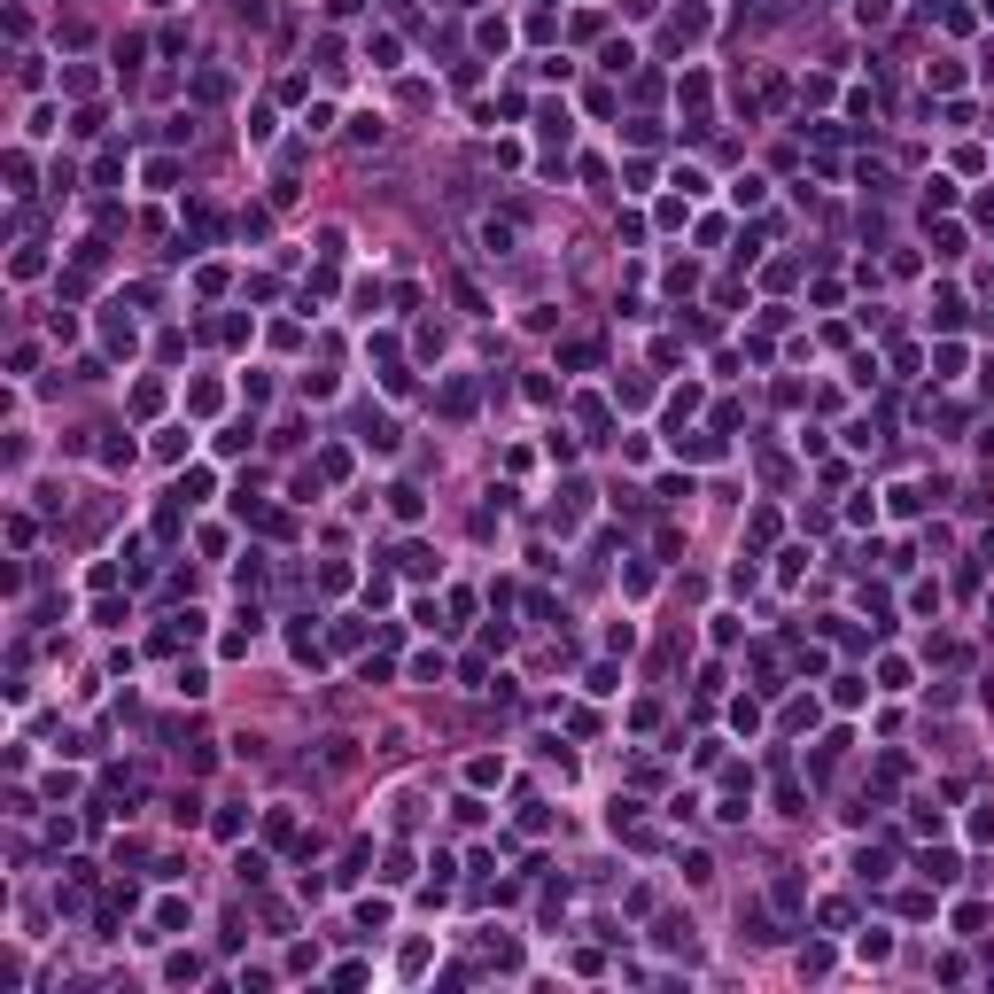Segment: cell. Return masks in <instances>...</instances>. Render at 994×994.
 Masks as SVG:
<instances>
[{"instance_id": "obj_1", "label": "cell", "mask_w": 994, "mask_h": 994, "mask_svg": "<svg viewBox=\"0 0 994 994\" xmlns=\"http://www.w3.org/2000/svg\"><path fill=\"white\" fill-rule=\"evenodd\" d=\"M288 653H295V661H303V668H319V661H327V645H319L311 614H295V622H288Z\"/></svg>"}, {"instance_id": "obj_2", "label": "cell", "mask_w": 994, "mask_h": 994, "mask_svg": "<svg viewBox=\"0 0 994 994\" xmlns=\"http://www.w3.org/2000/svg\"><path fill=\"white\" fill-rule=\"evenodd\" d=\"M358 443H366V451H381V459H389V451L404 443V435H396V420H381V412H366V420H358Z\"/></svg>"}, {"instance_id": "obj_3", "label": "cell", "mask_w": 994, "mask_h": 994, "mask_svg": "<svg viewBox=\"0 0 994 994\" xmlns=\"http://www.w3.org/2000/svg\"><path fill=\"white\" fill-rule=\"evenodd\" d=\"M668 443H676V459H722V451H730V435H715V428H707V435H668Z\"/></svg>"}, {"instance_id": "obj_4", "label": "cell", "mask_w": 994, "mask_h": 994, "mask_svg": "<svg viewBox=\"0 0 994 994\" xmlns=\"http://www.w3.org/2000/svg\"><path fill=\"white\" fill-rule=\"evenodd\" d=\"M474 47H482V55H506V47H513V23H506V16H482V23H474Z\"/></svg>"}, {"instance_id": "obj_5", "label": "cell", "mask_w": 994, "mask_h": 994, "mask_svg": "<svg viewBox=\"0 0 994 994\" xmlns=\"http://www.w3.org/2000/svg\"><path fill=\"white\" fill-rule=\"evenodd\" d=\"M366 62H373V70H396V62H404V40H396V32H373V40H366Z\"/></svg>"}, {"instance_id": "obj_6", "label": "cell", "mask_w": 994, "mask_h": 994, "mask_svg": "<svg viewBox=\"0 0 994 994\" xmlns=\"http://www.w3.org/2000/svg\"><path fill=\"white\" fill-rule=\"evenodd\" d=\"M739 924H746V940H761V948H769V940H785L777 924H769V909H761V901H739Z\"/></svg>"}, {"instance_id": "obj_7", "label": "cell", "mask_w": 994, "mask_h": 994, "mask_svg": "<svg viewBox=\"0 0 994 994\" xmlns=\"http://www.w3.org/2000/svg\"><path fill=\"white\" fill-rule=\"evenodd\" d=\"M916 870L933 878V886H955V878H963V862H955V855H933V847H924V855H916Z\"/></svg>"}, {"instance_id": "obj_8", "label": "cell", "mask_w": 994, "mask_h": 994, "mask_svg": "<svg viewBox=\"0 0 994 994\" xmlns=\"http://www.w3.org/2000/svg\"><path fill=\"white\" fill-rule=\"evenodd\" d=\"M101 342H109V350H133V342H140V327H133L125 311H109V319H101Z\"/></svg>"}, {"instance_id": "obj_9", "label": "cell", "mask_w": 994, "mask_h": 994, "mask_svg": "<svg viewBox=\"0 0 994 994\" xmlns=\"http://www.w3.org/2000/svg\"><path fill=\"white\" fill-rule=\"evenodd\" d=\"M389 513H396V521H420V513H428V497H420L412 482H396V489H389Z\"/></svg>"}, {"instance_id": "obj_10", "label": "cell", "mask_w": 994, "mask_h": 994, "mask_svg": "<svg viewBox=\"0 0 994 994\" xmlns=\"http://www.w3.org/2000/svg\"><path fill=\"white\" fill-rule=\"evenodd\" d=\"M536 133H544L552 148H567V109H560V101H544V109H536Z\"/></svg>"}, {"instance_id": "obj_11", "label": "cell", "mask_w": 994, "mask_h": 994, "mask_svg": "<svg viewBox=\"0 0 994 994\" xmlns=\"http://www.w3.org/2000/svg\"><path fill=\"white\" fill-rule=\"evenodd\" d=\"M933 327H940V334H955V327H963V295H955V288H940V303H933Z\"/></svg>"}, {"instance_id": "obj_12", "label": "cell", "mask_w": 994, "mask_h": 994, "mask_svg": "<svg viewBox=\"0 0 994 994\" xmlns=\"http://www.w3.org/2000/svg\"><path fill=\"white\" fill-rule=\"evenodd\" d=\"M777 816H808V785L800 777H777Z\"/></svg>"}, {"instance_id": "obj_13", "label": "cell", "mask_w": 994, "mask_h": 994, "mask_svg": "<svg viewBox=\"0 0 994 994\" xmlns=\"http://www.w3.org/2000/svg\"><path fill=\"white\" fill-rule=\"evenodd\" d=\"M226 94H234V79H226L218 62H210V70H195V101H226Z\"/></svg>"}, {"instance_id": "obj_14", "label": "cell", "mask_w": 994, "mask_h": 994, "mask_svg": "<svg viewBox=\"0 0 994 994\" xmlns=\"http://www.w3.org/2000/svg\"><path fill=\"white\" fill-rule=\"evenodd\" d=\"M855 23L862 32H886V23H894V0H855Z\"/></svg>"}, {"instance_id": "obj_15", "label": "cell", "mask_w": 994, "mask_h": 994, "mask_svg": "<svg viewBox=\"0 0 994 994\" xmlns=\"http://www.w3.org/2000/svg\"><path fill=\"white\" fill-rule=\"evenodd\" d=\"M8 273H16V280H40V273H47V249H40V241H23V249H16V265H8Z\"/></svg>"}, {"instance_id": "obj_16", "label": "cell", "mask_w": 994, "mask_h": 994, "mask_svg": "<svg viewBox=\"0 0 994 994\" xmlns=\"http://www.w3.org/2000/svg\"><path fill=\"white\" fill-rule=\"evenodd\" d=\"M482 249H489V256L513 249V218H482Z\"/></svg>"}, {"instance_id": "obj_17", "label": "cell", "mask_w": 994, "mask_h": 994, "mask_svg": "<svg viewBox=\"0 0 994 994\" xmlns=\"http://www.w3.org/2000/svg\"><path fill=\"white\" fill-rule=\"evenodd\" d=\"M653 940H661V948H683V955H692V916H661V933H653Z\"/></svg>"}, {"instance_id": "obj_18", "label": "cell", "mask_w": 994, "mask_h": 994, "mask_svg": "<svg viewBox=\"0 0 994 994\" xmlns=\"http://www.w3.org/2000/svg\"><path fill=\"white\" fill-rule=\"evenodd\" d=\"M560 366H567V373H590V366H599V342H590V334H583V342H567Z\"/></svg>"}, {"instance_id": "obj_19", "label": "cell", "mask_w": 994, "mask_h": 994, "mask_svg": "<svg viewBox=\"0 0 994 994\" xmlns=\"http://www.w3.org/2000/svg\"><path fill=\"white\" fill-rule=\"evenodd\" d=\"M187 916H195V909H187V901H156V933H187Z\"/></svg>"}, {"instance_id": "obj_20", "label": "cell", "mask_w": 994, "mask_h": 994, "mask_svg": "<svg viewBox=\"0 0 994 994\" xmlns=\"http://www.w3.org/2000/svg\"><path fill=\"white\" fill-rule=\"evenodd\" d=\"M443 412H451V420H467V412H474V381H443Z\"/></svg>"}, {"instance_id": "obj_21", "label": "cell", "mask_w": 994, "mask_h": 994, "mask_svg": "<svg viewBox=\"0 0 994 994\" xmlns=\"http://www.w3.org/2000/svg\"><path fill=\"white\" fill-rule=\"evenodd\" d=\"M396 567H404V575H435V552L428 544H396Z\"/></svg>"}, {"instance_id": "obj_22", "label": "cell", "mask_w": 994, "mask_h": 994, "mask_svg": "<svg viewBox=\"0 0 994 994\" xmlns=\"http://www.w3.org/2000/svg\"><path fill=\"white\" fill-rule=\"evenodd\" d=\"M855 955H862V963H886V955H894V933H878V924H870V933L855 940Z\"/></svg>"}, {"instance_id": "obj_23", "label": "cell", "mask_w": 994, "mask_h": 994, "mask_svg": "<svg viewBox=\"0 0 994 994\" xmlns=\"http://www.w3.org/2000/svg\"><path fill=\"white\" fill-rule=\"evenodd\" d=\"M319 474H327V482H350V451L327 443V451H319Z\"/></svg>"}, {"instance_id": "obj_24", "label": "cell", "mask_w": 994, "mask_h": 994, "mask_svg": "<svg viewBox=\"0 0 994 994\" xmlns=\"http://www.w3.org/2000/svg\"><path fill=\"white\" fill-rule=\"evenodd\" d=\"M172 497H187V506H202V497H210V467H195V474H179V489H172Z\"/></svg>"}, {"instance_id": "obj_25", "label": "cell", "mask_w": 994, "mask_h": 994, "mask_svg": "<svg viewBox=\"0 0 994 994\" xmlns=\"http://www.w3.org/2000/svg\"><path fill=\"white\" fill-rule=\"evenodd\" d=\"M163 979H172V987H195V979H202V955H172V963H163Z\"/></svg>"}, {"instance_id": "obj_26", "label": "cell", "mask_w": 994, "mask_h": 994, "mask_svg": "<svg viewBox=\"0 0 994 994\" xmlns=\"http://www.w3.org/2000/svg\"><path fill=\"white\" fill-rule=\"evenodd\" d=\"M412 676H420V683H443L451 661H443V653H412Z\"/></svg>"}, {"instance_id": "obj_27", "label": "cell", "mask_w": 994, "mask_h": 994, "mask_svg": "<svg viewBox=\"0 0 994 994\" xmlns=\"http://www.w3.org/2000/svg\"><path fill=\"white\" fill-rule=\"evenodd\" d=\"M327 637H334V645H342V653H358V645H366V622H358V614H342V622H334V629H327Z\"/></svg>"}, {"instance_id": "obj_28", "label": "cell", "mask_w": 994, "mask_h": 994, "mask_svg": "<svg viewBox=\"0 0 994 994\" xmlns=\"http://www.w3.org/2000/svg\"><path fill=\"white\" fill-rule=\"evenodd\" d=\"M769 901H777V909H800V901H808V886H800V878H793V870H785V878H777V886H769Z\"/></svg>"}, {"instance_id": "obj_29", "label": "cell", "mask_w": 994, "mask_h": 994, "mask_svg": "<svg viewBox=\"0 0 994 994\" xmlns=\"http://www.w3.org/2000/svg\"><path fill=\"white\" fill-rule=\"evenodd\" d=\"M133 412H140V420H156V412H163V381H140V389H133Z\"/></svg>"}, {"instance_id": "obj_30", "label": "cell", "mask_w": 994, "mask_h": 994, "mask_svg": "<svg viewBox=\"0 0 994 994\" xmlns=\"http://www.w3.org/2000/svg\"><path fill=\"white\" fill-rule=\"evenodd\" d=\"M187 451H195V435H187V428H163V435H156V459H187Z\"/></svg>"}, {"instance_id": "obj_31", "label": "cell", "mask_w": 994, "mask_h": 994, "mask_svg": "<svg viewBox=\"0 0 994 994\" xmlns=\"http://www.w3.org/2000/svg\"><path fill=\"white\" fill-rule=\"evenodd\" d=\"M234 878H241V886H265V855H256V847H241V855H234Z\"/></svg>"}, {"instance_id": "obj_32", "label": "cell", "mask_w": 994, "mask_h": 994, "mask_svg": "<svg viewBox=\"0 0 994 994\" xmlns=\"http://www.w3.org/2000/svg\"><path fill=\"white\" fill-rule=\"evenodd\" d=\"M746 536H754V552H761V544H777V513L761 506V513H754V521H746Z\"/></svg>"}, {"instance_id": "obj_33", "label": "cell", "mask_w": 994, "mask_h": 994, "mask_svg": "<svg viewBox=\"0 0 994 994\" xmlns=\"http://www.w3.org/2000/svg\"><path fill=\"white\" fill-rule=\"evenodd\" d=\"M692 412H700V389H676V396H668V428H683Z\"/></svg>"}, {"instance_id": "obj_34", "label": "cell", "mask_w": 994, "mask_h": 994, "mask_svg": "<svg viewBox=\"0 0 994 994\" xmlns=\"http://www.w3.org/2000/svg\"><path fill=\"white\" fill-rule=\"evenodd\" d=\"M94 622H101V629H125V622H133V606H125V599H101Z\"/></svg>"}, {"instance_id": "obj_35", "label": "cell", "mask_w": 994, "mask_h": 994, "mask_svg": "<svg viewBox=\"0 0 994 994\" xmlns=\"http://www.w3.org/2000/svg\"><path fill=\"white\" fill-rule=\"evenodd\" d=\"M599 62H606V70H614V79H622L629 62H637V47H629V40H606V55H599Z\"/></svg>"}, {"instance_id": "obj_36", "label": "cell", "mask_w": 994, "mask_h": 994, "mask_svg": "<svg viewBox=\"0 0 994 994\" xmlns=\"http://www.w3.org/2000/svg\"><path fill=\"white\" fill-rule=\"evenodd\" d=\"M140 179H148V187H172L179 163H172V156H148V163H140Z\"/></svg>"}, {"instance_id": "obj_37", "label": "cell", "mask_w": 994, "mask_h": 994, "mask_svg": "<svg viewBox=\"0 0 994 994\" xmlns=\"http://www.w3.org/2000/svg\"><path fill=\"white\" fill-rule=\"evenodd\" d=\"M862 692H870L862 676H839V683H831V707H862Z\"/></svg>"}, {"instance_id": "obj_38", "label": "cell", "mask_w": 994, "mask_h": 994, "mask_svg": "<svg viewBox=\"0 0 994 994\" xmlns=\"http://www.w3.org/2000/svg\"><path fill=\"white\" fill-rule=\"evenodd\" d=\"M210 831H218V839H241V831H249V816H241V808H218Z\"/></svg>"}, {"instance_id": "obj_39", "label": "cell", "mask_w": 994, "mask_h": 994, "mask_svg": "<svg viewBox=\"0 0 994 994\" xmlns=\"http://www.w3.org/2000/svg\"><path fill=\"white\" fill-rule=\"evenodd\" d=\"M381 133H389L381 117H350V140H358V148H381Z\"/></svg>"}, {"instance_id": "obj_40", "label": "cell", "mask_w": 994, "mask_h": 994, "mask_svg": "<svg viewBox=\"0 0 994 994\" xmlns=\"http://www.w3.org/2000/svg\"><path fill=\"white\" fill-rule=\"evenodd\" d=\"M886 497H894V513H924V489H916V482H894Z\"/></svg>"}, {"instance_id": "obj_41", "label": "cell", "mask_w": 994, "mask_h": 994, "mask_svg": "<svg viewBox=\"0 0 994 994\" xmlns=\"http://www.w3.org/2000/svg\"><path fill=\"white\" fill-rule=\"evenodd\" d=\"M249 443H256V420H234V428L218 435V451H249Z\"/></svg>"}, {"instance_id": "obj_42", "label": "cell", "mask_w": 994, "mask_h": 994, "mask_svg": "<svg viewBox=\"0 0 994 994\" xmlns=\"http://www.w3.org/2000/svg\"><path fill=\"white\" fill-rule=\"evenodd\" d=\"M187 404H195V412H218V404H226V389H218V381H195V389H187Z\"/></svg>"}, {"instance_id": "obj_43", "label": "cell", "mask_w": 994, "mask_h": 994, "mask_svg": "<svg viewBox=\"0 0 994 994\" xmlns=\"http://www.w3.org/2000/svg\"><path fill=\"white\" fill-rule=\"evenodd\" d=\"M265 839H273V847H288V839H295V816H288V808H273V816H265Z\"/></svg>"}, {"instance_id": "obj_44", "label": "cell", "mask_w": 994, "mask_h": 994, "mask_svg": "<svg viewBox=\"0 0 994 994\" xmlns=\"http://www.w3.org/2000/svg\"><path fill=\"white\" fill-rule=\"evenodd\" d=\"M987 924V901H955V933H979Z\"/></svg>"}, {"instance_id": "obj_45", "label": "cell", "mask_w": 994, "mask_h": 994, "mask_svg": "<svg viewBox=\"0 0 994 994\" xmlns=\"http://www.w3.org/2000/svg\"><path fill=\"white\" fill-rule=\"evenodd\" d=\"M614 396H622V404H653V381H637V373H629V381H614Z\"/></svg>"}, {"instance_id": "obj_46", "label": "cell", "mask_w": 994, "mask_h": 994, "mask_svg": "<svg viewBox=\"0 0 994 994\" xmlns=\"http://www.w3.org/2000/svg\"><path fill=\"white\" fill-rule=\"evenodd\" d=\"M8 179H16V195H32V156L23 148H8Z\"/></svg>"}, {"instance_id": "obj_47", "label": "cell", "mask_w": 994, "mask_h": 994, "mask_svg": "<svg viewBox=\"0 0 994 994\" xmlns=\"http://www.w3.org/2000/svg\"><path fill=\"white\" fill-rule=\"evenodd\" d=\"M878 683L886 692H909V661H878Z\"/></svg>"}, {"instance_id": "obj_48", "label": "cell", "mask_w": 994, "mask_h": 994, "mask_svg": "<svg viewBox=\"0 0 994 994\" xmlns=\"http://www.w3.org/2000/svg\"><path fill=\"white\" fill-rule=\"evenodd\" d=\"M933 366H940V381H955V373H963V350H955V342H940V350H933Z\"/></svg>"}, {"instance_id": "obj_49", "label": "cell", "mask_w": 994, "mask_h": 994, "mask_svg": "<svg viewBox=\"0 0 994 994\" xmlns=\"http://www.w3.org/2000/svg\"><path fill=\"white\" fill-rule=\"evenodd\" d=\"M933 256H963V226H940V234H933Z\"/></svg>"}, {"instance_id": "obj_50", "label": "cell", "mask_w": 994, "mask_h": 994, "mask_svg": "<svg viewBox=\"0 0 994 994\" xmlns=\"http://www.w3.org/2000/svg\"><path fill=\"white\" fill-rule=\"evenodd\" d=\"M622 8H629V16H653V8H661V0H622Z\"/></svg>"}, {"instance_id": "obj_51", "label": "cell", "mask_w": 994, "mask_h": 994, "mask_svg": "<svg viewBox=\"0 0 994 994\" xmlns=\"http://www.w3.org/2000/svg\"><path fill=\"white\" fill-rule=\"evenodd\" d=\"M979 8H987V16H994V0H979Z\"/></svg>"}]
</instances>
